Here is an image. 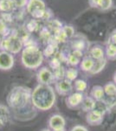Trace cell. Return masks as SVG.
Wrapping results in <instances>:
<instances>
[{"mask_svg": "<svg viewBox=\"0 0 116 131\" xmlns=\"http://www.w3.org/2000/svg\"><path fill=\"white\" fill-rule=\"evenodd\" d=\"M56 101V90L51 85L38 84L31 93V102L37 110H49L54 107Z\"/></svg>", "mask_w": 116, "mask_h": 131, "instance_id": "obj_1", "label": "cell"}, {"mask_svg": "<svg viewBox=\"0 0 116 131\" xmlns=\"http://www.w3.org/2000/svg\"><path fill=\"white\" fill-rule=\"evenodd\" d=\"M31 93L32 90L27 86H14L7 96V103L15 114L23 113V109L29 105H32L31 102Z\"/></svg>", "mask_w": 116, "mask_h": 131, "instance_id": "obj_2", "label": "cell"}, {"mask_svg": "<svg viewBox=\"0 0 116 131\" xmlns=\"http://www.w3.org/2000/svg\"><path fill=\"white\" fill-rule=\"evenodd\" d=\"M44 60L43 52L34 43L26 45L21 53V62L24 67L37 70L42 66Z\"/></svg>", "mask_w": 116, "mask_h": 131, "instance_id": "obj_3", "label": "cell"}, {"mask_svg": "<svg viewBox=\"0 0 116 131\" xmlns=\"http://www.w3.org/2000/svg\"><path fill=\"white\" fill-rule=\"evenodd\" d=\"M24 47V40L16 32H12L7 37L0 39V51H6L11 54H16Z\"/></svg>", "mask_w": 116, "mask_h": 131, "instance_id": "obj_4", "label": "cell"}, {"mask_svg": "<svg viewBox=\"0 0 116 131\" xmlns=\"http://www.w3.org/2000/svg\"><path fill=\"white\" fill-rule=\"evenodd\" d=\"M47 10V6L43 0H29L26 6L27 12L34 19H43Z\"/></svg>", "mask_w": 116, "mask_h": 131, "instance_id": "obj_5", "label": "cell"}, {"mask_svg": "<svg viewBox=\"0 0 116 131\" xmlns=\"http://www.w3.org/2000/svg\"><path fill=\"white\" fill-rule=\"evenodd\" d=\"M37 81L38 84L42 85H51L52 83H55L53 71L47 67H43L38 69L37 73Z\"/></svg>", "mask_w": 116, "mask_h": 131, "instance_id": "obj_6", "label": "cell"}, {"mask_svg": "<svg viewBox=\"0 0 116 131\" xmlns=\"http://www.w3.org/2000/svg\"><path fill=\"white\" fill-rule=\"evenodd\" d=\"M48 125L51 131H66V121L59 114H54L48 118Z\"/></svg>", "mask_w": 116, "mask_h": 131, "instance_id": "obj_7", "label": "cell"}, {"mask_svg": "<svg viewBox=\"0 0 116 131\" xmlns=\"http://www.w3.org/2000/svg\"><path fill=\"white\" fill-rule=\"evenodd\" d=\"M84 97H85V95H84L83 93H71L69 95L66 97V100H65L66 106L70 109H75L78 108V107H81Z\"/></svg>", "mask_w": 116, "mask_h": 131, "instance_id": "obj_8", "label": "cell"}, {"mask_svg": "<svg viewBox=\"0 0 116 131\" xmlns=\"http://www.w3.org/2000/svg\"><path fill=\"white\" fill-rule=\"evenodd\" d=\"M74 85L73 82L67 81L66 79L61 80L55 82V90L58 94L62 96H68L71 93H73Z\"/></svg>", "mask_w": 116, "mask_h": 131, "instance_id": "obj_9", "label": "cell"}, {"mask_svg": "<svg viewBox=\"0 0 116 131\" xmlns=\"http://www.w3.org/2000/svg\"><path fill=\"white\" fill-rule=\"evenodd\" d=\"M15 59L13 54L6 52L0 51V70L9 71L14 67Z\"/></svg>", "mask_w": 116, "mask_h": 131, "instance_id": "obj_10", "label": "cell"}, {"mask_svg": "<svg viewBox=\"0 0 116 131\" xmlns=\"http://www.w3.org/2000/svg\"><path fill=\"white\" fill-rule=\"evenodd\" d=\"M104 115L96 110H91L86 115V122L90 126H99L102 123Z\"/></svg>", "mask_w": 116, "mask_h": 131, "instance_id": "obj_11", "label": "cell"}, {"mask_svg": "<svg viewBox=\"0 0 116 131\" xmlns=\"http://www.w3.org/2000/svg\"><path fill=\"white\" fill-rule=\"evenodd\" d=\"M82 58H83V52L74 50L73 52H69L68 59H67V64L70 66L71 67H75L76 66L80 65Z\"/></svg>", "mask_w": 116, "mask_h": 131, "instance_id": "obj_12", "label": "cell"}, {"mask_svg": "<svg viewBox=\"0 0 116 131\" xmlns=\"http://www.w3.org/2000/svg\"><path fill=\"white\" fill-rule=\"evenodd\" d=\"M88 56L91 57L94 60H102L106 58L105 57V49H103L101 46H94L88 51Z\"/></svg>", "mask_w": 116, "mask_h": 131, "instance_id": "obj_13", "label": "cell"}, {"mask_svg": "<svg viewBox=\"0 0 116 131\" xmlns=\"http://www.w3.org/2000/svg\"><path fill=\"white\" fill-rule=\"evenodd\" d=\"M89 96H91L95 101H102L105 98V92H104V88L103 86L100 85H96L94 86L90 90L89 93Z\"/></svg>", "mask_w": 116, "mask_h": 131, "instance_id": "obj_14", "label": "cell"}, {"mask_svg": "<svg viewBox=\"0 0 116 131\" xmlns=\"http://www.w3.org/2000/svg\"><path fill=\"white\" fill-rule=\"evenodd\" d=\"M10 120V113L7 107L0 105V128L8 124Z\"/></svg>", "mask_w": 116, "mask_h": 131, "instance_id": "obj_15", "label": "cell"}, {"mask_svg": "<svg viewBox=\"0 0 116 131\" xmlns=\"http://www.w3.org/2000/svg\"><path fill=\"white\" fill-rule=\"evenodd\" d=\"M94 64V60H93L91 57L89 56H85L81 59V61L80 63V69L81 71L85 72V73H89L90 71L92 70Z\"/></svg>", "mask_w": 116, "mask_h": 131, "instance_id": "obj_16", "label": "cell"}, {"mask_svg": "<svg viewBox=\"0 0 116 131\" xmlns=\"http://www.w3.org/2000/svg\"><path fill=\"white\" fill-rule=\"evenodd\" d=\"M107 64V60L106 58L102 59V60H94V64L92 70L90 71V73H88L89 75H95L98 74L102 72L103 69L106 67V66Z\"/></svg>", "mask_w": 116, "mask_h": 131, "instance_id": "obj_17", "label": "cell"}, {"mask_svg": "<svg viewBox=\"0 0 116 131\" xmlns=\"http://www.w3.org/2000/svg\"><path fill=\"white\" fill-rule=\"evenodd\" d=\"M16 9L13 0H0V13H10Z\"/></svg>", "mask_w": 116, "mask_h": 131, "instance_id": "obj_18", "label": "cell"}, {"mask_svg": "<svg viewBox=\"0 0 116 131\" xmlns=\"http://www.w3.org/2000/svg\"><path fill=\"white\" fill-rule=\"evenodd\" d=\"M95 103L96 101L91 96H85L81 105V109L82 111L88 113L91 110H94V107H95Z\"/></svg>", "mask_w": 116, "mask_h": 131, "instance_id": "obj_19", "label": "cell"}, {"mask_svg": "<svg viewBox=\"0 0 116 131\" xmlns=\"http://www.w3.org/2000/svg\"><path fill=\"white\" fill-rule=\"evenodd\" d=\"M88 42L86 40H82L81 39H76L71 42V47L74 50H78L83 52L85 49H87Z\"/></svg>", "mask_w": 116, "mask_h": 131, "instance_id": "obj_20", "label": "cell"}, {"mask_svg": "<svg viewBox=\"0 0 116 131\" xmlns=\"http://www.w3.org/2000/svg\"><path fill=\"white\" fill-rule=\"evenodd\" d=\"M74 89L75 90V92L79 93H84L88 88V83L86 81L81 79H77L74 81Z\"/></svg>", "mask_w": 116, "mask_h": 131, "instance_id": "obj_21", "label": "cell"}, {"mask_svg": "<svg viewBox=\"0 0 116 131\" xmlns=\"http://www.w3.org/2000/svg\"><path fill=\"white\" fill-rule=\"evenodd\" d=\"M77 76L78 70L75 67H69L65 71V79L70 82H74L75 80H77Z\"/></svg>", "mask_w": 116, "mask_h": 131, "instance_id": "obj_22", "label": "cell"}, {"mask_svg": "<svg viewBox=\"0 0 116 131\" xmlns=\"http://www.w3.org/2000/svg\"><path fill=\"white\" fill-rule=\"evenodd\" d=\"M105 57L107 60H116V48L112 46L107 45L105 48Z\"/></svg>", "mask_w": 116, "mask_h": 131, "instance_id": "obj_23", "label": "cell"}, {"mask_svg": "<svg viewBox=\"0 0 116 131\" xmlns=\"http://www.w3.org/2000/svg\"><path fill=\"white\" fill-rule=\"evenodd\" d=\"M106 96H112L116 94V85L113 81H109L103 86Z\"/></svg>", "mask_w": 116, "mask_h": 131, "instance_id": "obj_24", "label": "cell"}, {"mask_svg": "<svg viewBox=\"0 0 116 131\" xmlns=\"http://www.w3.org/2000/svg\"><path fill=\"white\" fill-rule=\"evenodd\" d=\"M113 5V0H99L97 9L101 10H108Z\"/></svg>", "mask_w": 116, "mask_h": 131, "instance_id": "obj_25", "label": "cell"}, {"mask_svg": "<svg viewBox=\"0 0 116 131\" xmlns=\"http://www.w3.org/2000/svg\"><path fill=\"white\" fill-rule=\"evenodd\" d=\"M94 109L98 112H100V113L102 114L103 115H105V114L109 111L108 107H107V105L106 104V102H105L104 100L96 101L95 107H94Z\"/></svg>", "mask_w": 116, "mask_h": 131, "instance_id": "obj_26", "label": "cell"}, {"mask_svg": "<svg viewBox=\"0 0 116 131\" xmlns=\"http://www.w3.org/2000/svg\"><path fill=\"white\" fill-rule=\"evenodd\" d=\"M65 71H66V69L63 67H62V66H61L60 67H58V68L53 70V74H54V78H55L56 82L58 81H61V80L65 79Z\"/></svg>", "mask_w": 116, "mask_h": 131, "instance_id": "obj_27", "label": "cell"}, {"mask_svg": "<svg viewBox=\"0 0 116 131\" xmlns=\"http://www.w3.org/2000/svg\"><path fill=\"white\" fill-rule=\"evenodd\" d=\"M56 42L55 40H54V43L53 42H48L47 46H46V48H45V50L43 51L44 55L47 56V57H50V56L53 55L55 52H55V49L56 48Z\"/></svg>", "mask_w": 116, "mask_h": 131, "instance_id": "obj_28", "label": "cell"}, {"mask_svg": "<svg viewBox=\"0 0 116 131\" xmlns=\"http://www.w3.org/2000/svg\"><path fill=\"white\" fill-rule=\"evenodd\" d=\"M103 100L105 101L106 104L107 105L109 111L116 107V94L112 96H105V98Z\"/></svg>", "mask_w": 116, "mask_h": 131, "instance_id": "obj_29", "label": "cell"}, {"mask_svg": "<svg viewBox=\"0 0 116 131\" xmlns=\"http://www.w3.org/2000/svg\"><path fill=\"white\" fill-rule=\"evenodd\" d=\"M62 30L64 32L67 39H71V38H73L75 36V29H74L72 25H64V26H62Z\"/></svg>", "mask_w": 116, "mask_h": 131, "instance_id": "obj_30", "label": "cell"}, {"mask_svg": "<svg viewBox=\"0 0 116 131\" xmlns=\"http://www.w3.org/2000/svg\"><path fill=\"white\" fill-rule=\"evenodd\" d=\"M29 0H13V3L15 5L16 9H24L26 8L28 5Z\"/></svg>", "mask_w": 116, "mask_h": 131, "instance_id": "obj_31", "label": "cell"}, {"mask_svg": "<svg viewBox=\"0 0 116 131\" xmlns=\"http://www.w3.org/2000/svg\"><path fill=\"white\" fill-rule=\"evenodd\" d=\"M61 61L60 60H59L58 58H56V57H53V58L50 60L49 61V67H51L52 71L55 70V69L58 68V67H61Z\"/></svg>", "mask_w": 116, "mask_h": 131, "instance_id": "obj_32", "label": "cell"}, {"mask_svg": "<svg viewBox=\"0 0 116 131\" xmlns=\"http://www.w3.org/2000/svg\"><path fill=\"white\" fill-rule=\"evenodd\" d=\"M37 23L36 19H31L30 21H29L28 23H27L26 25V30L29 31V32H32V31H34L36 29H37Z\"/></svg>", "mask_w": 116, "mask_h": 131, "instance_id": "obj_33", "label": "cell"}, {"mask_svg": "<svg viewBox=\"0 0 116 131\" xmlns=\"http://www.w3.org/2000/svg\"><path fill=\"white\" fill-rule=\"evenodd\" d=\"M107 45L112 46L116 48V30L112 31V33L110 34V36H109L108 39H107Z\"/></svg>", "mask_w": 116, "mask_h": 131, "instance_id": "obj_34", "label": "cell"}, {"mask_svg": "<svg viewBox=\"0 0 116 131\" xmlns=\"http://www.w3.org/2000/svg\"><path fill=\"white\" fill-rule=\"evenodd\" d=\"M69 131H88V128L85 126L82 125H75V127H73Z\"/></svg>", "mask_w": 116, "mask_h": 131, "instance_id": "obj_35", "label": "cell"}, {"mask_svg": "<svg viewBox=\"0 0 116 131\" xmlns=\"http://www.w3.org/2000/svg\"><path fill=\"white\" fill-rule=\"evenodd\" d=\"M98 3H99V0H88V5L91 6L92 8H96L97 9Z\"/></svg>", "mask_w": 116, "mask_h": 131, "instance_id": "obj_36", "label": "cell"}, {"mask_svg": "<svg viewBox=\"0 0 116 131\" xmlns=\"http://www.w3.org/2000/svg\"><path fill=\"white\" fill-rule=\"evenodd\" d=\"M113 81L114 82V84L116 85V71L114 72V73H113Z\"/></svg>", "mask_w": 116, "mask_h": 131, "instance_id": "obj_37", "label": "cell"}, {"mask_svg": "<svg viewBox=\"0 0 116 131\" xmlns=\"http://www.w3.org/2000/svg\"><path fill=\"white\" fill-rule=\"evenodd\" d=\"M42 131H51V130H50L49 128H44V129H43Z\"/></svg>", "mask_w": 116, "mask_h": 131, "instance_id": "obj_38", "label": "cell"}, {"mask_svg": "<svg viewBox=\"0 0 116 131\" xmlns=\"http://www.w3.org/2000/svg\"><path fill=\"white\" fill-rule=\"evenodd\" d=\"M0 39H1V38H0Z\"/></svg>", "mask_w": 116, "mask_h": 131, "instance_id": "obj_39", "label": "cell"}]
</instances>
